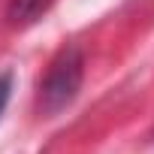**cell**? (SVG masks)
Masks as SVG:
<instances>
[{"label": "cell", "instance_id": "6da1fadb", "mask_svg": "<svg viewBox=\"0 0 154 154\" xmlns=\"http://www.w3.org/2000/svg\"><path fill=\"white\" fill-rule=\"evenodd\" d=\"M82 79H85V57H82L79 45H63L39 82V109L45 115L63 112L79 97Z\"/></svg>", "mask_w": 154, "mask_h": 154}, {"label": "cell", "instance_id": "7a4b0ae2", "mask_svg": "<svg viewBox=\"0 0 154 154\" xmlns=\"http://www.w3.org/2000/svg\"><path fill=\"white\" fill-rule=\"evenodd\" d=\"M51 6V0H9V24L12 27H27L36 18H42V12Z\"/></svg>", "mask_w": 154, "mask_h": 154}, {"label": "cell", "instance_id": "3957f363", "mask_svg": "<svg viewBox=\"0 0 154 154\" xmlns=\"http://www.w3.org/2000/svg\"><path fill=\"white\" fill-rule=\"evenodd\" d=\"M9 91H12V75L9 72H0V115H3V109L9 103Z\"/></svg>", "mask_w": 154, "mask_h": 154}]
</instances>
